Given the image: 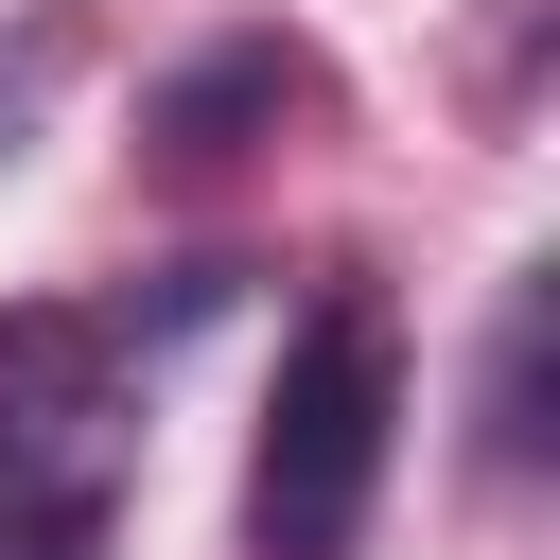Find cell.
Returning a JSON list of instances; mask_svg holds the SVG:
<instances>
[{"label":"cell","mask_w":560,"mask_h":560,"mask_svg":"<svg viewBox=\"0 0 560 560\" xmlns=\"http://www.w3.org/2000/svg\"><path fill=\"white\" fill-rule=\"evenodd\" d=\"M140 385L105 315H0V560H105Z\"/></svg>","instance_id":"2"},{"label":"cell","mask_w":560,"mask_h":560,"mask_svg":"<svg viewBox=\"0 0 560 560\" xmlns=\"http://www.w3.org/2000/svg\"><path fill=\"white\" fill-rule=\"evenodd\" d=\"M245 105H280V52H210L175 105H158V158H228V122Z\"/></svg>","instance_id":"3"},{"label":"cell","mask_w":560,"mask_h":560,"mask_svg":"<svg viewBox=\"0 0 560 560\" xmlns=\"http://www.w3.org/2000/svg\"><path fill=\"white\" fill-rule=\"evenodd\" d=\"M525 402H542V298H508V350H490V455H508V472L542 455V420H525Z\"/></svg>","instance_id":"4"},{"label":"cell","mask_w":560,"mask_h":560,"mask_svg":"<svg viewBox=\"0 0 560 560\" xmlns=\"http://www.w3.org/2000/svg\"><path fill=\"white\" fill-rule=\"evenodd\" d=\"M18 122H35V88H18V70H0V158H18Z\"/></svg>","instance_id":"5"},{"label":"cell","mask_w":560,"mask_h":560,"mask_svg":"<svg viewBox=\"0 0 560 560\" xmlns=\"http://www.w3.org/2000/svg\"><path fill=\"white\" fill-rule=\"evenodd\" d=\"M385 420H402V350L368 298H315L298 350H280V402H262V455H245V542L262 560H350L368 490H385Z\"/></svg>","instance_id":"1"}]
</instances>
